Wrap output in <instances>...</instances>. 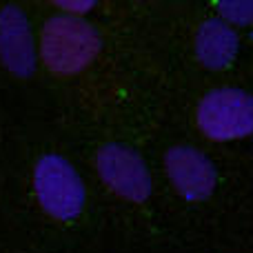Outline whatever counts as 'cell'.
<instances>
[{
  "label": "cell",
  "instance_id": "8992f818",
  "mask_svg": "<svg viewBox=\"0 0 253 253\" xmlns=\"http://www.w3.org/2000/svg\"><path fill=\"white\" fill-rule=\"evenodd\" d=\"M0 62L16 78H31L38 65L31 22L16 4L0 9Z\"/></svg>",
  "mask_w": 253,
  "mask_h": 253
},
{
  "label": "cell",
  "instance_id": "277c9868",
  "mask_svg": "<svg viewBox=\"0 0 253 253\" xmlns=\"http://www.w3.org/2000/svg\"><path fill=\"white\" fill-rule=\"evenodd\" d=\"M96 171L114 196L131 205H142L153 191L151 173L138 151L120 142H107L93 158Z\"/></svg>",
  "mask_w": 253,
  "mask_h": 253
},
{
  "label": "cell",
  "instance_id": "7a4b0ae2",
  "mask_svg": "<svg viewBox=\"0 0 253 253\" xmlns=\"http://www.w3.org/2000/svg\"><path fill=\"white\" fill-rule=\"evenodd\" d=\"M34 191L44 213L60 222L76 220L87 202V189L80 173L58 153H47L36 162Z\"/></svg>",
  "mask_w": 253,
  "mask_h": 253
},
{
  "label": "cell",
  "instance_id": "ba28073f",
  "mask_svg": "<svg viewBox=\"0 0 253 253\" xmlns=\"http://www.w3.org/2000/svg\"><path fill=\"white\" fill-rule=\"evenodd\" d=\"M218 18L229 27L253 25V2H220L215 4Z\"/></svg>",
  "mask_w": 253,
  "mask_h": 253
},
{
  "label": "cell",
  "instance_id": "9c48e42d",
  "mask_svg": "<svg viewBox=\"0 0 253 253\" xmlns=\"http://www.w3.org/2000/svg\"><path fill=\"white\" fill-rule=\"evenodd\" d=\"M53 7L60 9V13H65V16L84 18V13L96 9V2H89V0H80V2H56Z\"/></svg>",
  "mask_w": 253,
  "mask_h": 253
},
{
  "label": "cell",
  "instance_id": "52a82bcc",
  "mask_svg": "<svg viewBox=\"0 0 253 253\" xmlns=\"http://www.w3.org/2000/svg\"><path fill=\"white\" fill-rule=\"evenodd\" d=\"M240 51V38L236 29L220 18H207L200 22L193 38V53L205 69L222 71L231 67Z\"/></svg>",
  "mask_w": 253,
  "mask_h": 253
},
{
  "label": "cell",
  "instance_id": "5b68a950",
  "mask_svg": "<svg viewBox=\"0 0 253 253\" xmlns=\"http://www.w3.org/2000/svg\"><path fill=\"white\" fill-rule=\"evenodd\" d=\"M165 173L175 193L187 202H205L215 193L218 171L205 151L191 144H173L165 151Z\"/></svg>",
  "mask_w": 253,
  "mask_h": 253
},
{
  "label": "cell",
  "instance_id": "6da1fadb",
  "mask_svg": "<svg viewBox=\"0 0 253 253\" xmlns=\"http://www.w3.org/2000/svg\"><path fill=\"white\" fill-rule=\"evenodd\" d=\"M102 38L84 18L56 13L40 29L38 53L51 74L76 76L98 58Z\"/></svg>",
  "mask_w": 253,
  "mask_h": 253
},
{
  "label": "cell",
  "instance_id": "3957f363",
  "mask_svg": "<svg viewBox=\"0 0 253 253\" xmlns=\"http://www.w3.org/2000/svg\"><path fill=\"white\" fill-rule=\"evenodd\" d=\"M196 125L213 142H233L253 133V93L238 87L213 89L196 107Z\"/></svg>",
  "mask_w": 253,
  "mask_h": 253
}]
</instances>
